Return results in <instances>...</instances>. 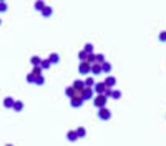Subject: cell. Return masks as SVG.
Listing matches in <instances>:
<instances>
[{"label":"cell","instance_id":"cell-1","mask_svg":"<svg viewBox=\"0 0 166 146\" xmlns=\"http://www.w3.org/2000/svg\"><path fill=\"white\" fill-rule=\"evenodd\" d=\"M106 101H108V98L105 95H96L95 98H93V105H95L96 108H105L106 106Z\"/></svg>","mask_w":166,"mask_h":146},{"label":"cell","instance_id":"cell-2","mask_svg":"<svg viewBox=\"0 0 166 146\" xmlns=\"http://www.w3.org/2000/svg\"><path fill=\"white\" fill-rule=\"evenodd\" d=\"M71 86L75 88V96H82L83 90H85V81L83 80H75Z\"/></svg>","mask_w":166,"mask_h":146},{"label":"cell","instance_id":"cell-3","mask_svg":"<svg viewBox=\"0 0 166 146\" xmlns=\"http://www.w3.org/2000/svg\"><path fill=\"white\" fill-rule=\"evenodd\" d=\"M98 118L100 120H103V121H106V120H110L111 118V111L105 106V108H100L98 110Z\"/></svg>","mask_w":166,"mask_h":146},{"label":"cell","instance_id":"cell-4","mask_svg":"<svg viewBox=\"0 0 166 146\" xmlns=\"http://www.w3.org/2000/svg\"><path fill=\"white\" fill-rule=\"evenodd\" d=\"M95 98V92H93V88H85L82 93V100L83 101H88V100H93Z\"/></svg>","mask_w":166,"mask_h":146},{"label":"cell","instance_id":"cell-5","mask_svg":"<svg viewBox=\"0 0 166 146\" xmlns=\"http://www.w3.org/2000/svg\"><path fill=\"white\" fill-rule=\"evenodd\" d=\"M78 71H80V75H88V73H91V65H88L87 62H80Z\"/></svg>","mask_w":166,"mask_h":146},{"label":"cell","instance_id":"cell-6","mask_svg":"<svg viewBox=\"0 0 166 146\" xmlns=\"http://www.w3.org/2000/svg\"><path fill=\"white\" fill-rule=\"evenodd\" d=\"M83 103H85V101L82 100V96H73V98H70L71 108H80V106H83Z\"/></svg>","mask_w":166,"mask_h":146},{"label":"cell","instance_id":"cell-7","mask_svg":"<svg viewBox=\"0 0 166 146\" xmlns=\"http://www.w3.org/2000/svg\"><path fill=\"white\" fill-rule=\"evenodd\" d=\"M105 90H106V86H105L103 81H98V83H95V86H93V92H95L96 95H103Z\"/></svg>","mask_w":166,"mask_h":146},{"label":"cell","instance_id":"cell-8","mask_svg":"<svg viewBox=\"0 0 166 146\" xmlns=\"http://www.w3.org/2000/svg\"><path fill=\"white\" fill-rule=\"evenodd\" d=\"M103 83H105V86H106V88H115V85H116V78L110 75V76H106V78H105Z\"/></svg>","mask_w":166,"mask_h":146},{"label":"cell","instance_id":"cell-9","mask_svg":"<svg viewBox=\"0 0 166 146\" xmlns=\"http://www.w3.org/2000/svg\"><path fill=\"white\" fill-rule=\"evenodd\" d=\"M111 68H113V65L110 62H106V60L101 63V73H110V71H111Z\"/></svg>","mask_w":166,"mask_h":146},{"label":"cell","instance_id":"cell-10","mask_svg":"<svg viewBox=\"0 0 166 146\" xmlns=\"http://www.w3.org/2000/svg\"><path fill=\"white\" fill-rule=\"evenodd\" d=\"M48 62L52 63V65H57V63H60V55L58 53H50V57H48Z\"/></svg>","mask_w":166,"mask_h":146},{"label":"cell","instance_id":"cell-11","mask_svg":"<svg viewBox=\"0 0 166 146\" xmlns=\"http://www.w3.org/2000/svg\"><path fill=\"white\" fill-rule=\"evenodd\" d=\"M66 139H68L70 143L78 141V136H76V133H75V129H71V131H68V133H66Z\"/></svg>","mask_w":166,"mask_h":146},{"label":"cell","instance_id":"cell-12","mask_svg":"<svg viewBox=\"0 0 166 146\" xmlns=\"http://www.w3.org/2000/svg\"><path fill=\"white\" fill-rule=\"evenodd\" d=\"M83 81H85V88H93V86H95V83H96L93 76H87Z\"/></svg>","mask_w":166,"mask_h":146},{"label":"cell","instance_id":"cell-13","mask_svg":"<svg viewBox=\"0 0 166 146\" xmlns=\"http://www.w3.org/2000/svg\"><path fill=\"white\" fill-rule=\"evenodd\" d=\"M13 103H15V100H13L12 96H7V98H4V106H5V108H12Z\"/></svg>","mask_w":166,"mask_h":146},{"label":"cell","instance_id":"cell-14","mask_svg":"<svg viewBox=\"0 0 166 146\" xmlns=\"http://www.w3.org/2000/svg\"><path fill=\"white\" fill-rule=\"evenodd\" d=\"M12 110H13V111H22V110H23V101H20V100H15V103H13Z\"/></svg>","mask_w":166,"mask_h":146},{"label":"cell","instance_id":"cell-15","mask_svg":"<svg viewBox=\"0 0 166 146\" xmlns=\"http://www.w3.org/2000/svg\"><path fill=\"white\" fill-rule=\"evenodd\" d=\"M100 73H101V65L93 63V65H91V75H100Z\"/></svg>","mask_w":166,"mask_h":146},{"label":"cell","instance_id":"cell-16","mask_svg":"<svg viewBox=\"0 0 166 146\" xmlns=\"http://www.w3.org/2000/svg\"><path fill=\"white\" fill-rule=\"evenodd\" d=\"M75 133H76V136H78V138H85V136H87V129L83 128V126H78V128L75 129Z\"/></svg>","mask_w":166,"mask_h":146},{"label":"cell","instance_id":"cell-17","mask_svg":"<svg viewBox=\"0 0 166 146\" xmlns=\"http://www.w3.org/2000/svg\"><path fill=\"white\" fill-rule=\"evenodd\" d=\"M52 13H53V10H52V7H45V9L42 10V15L45 18H48V17H52Z\"/></svg>","mask_w":166,"mask_h":146},{"label":"cell","instance_id":"cell-18","mask_svg":"<svg viewBox=\"0 0 166 146\" xmlns=\"http://www.w3.org/2000/svg\"><path fill=\"white\" fill-rule=\"evenodd\" d=\"M50 67H52V63L48 62V58H45V60L42 58V63H40V68H42V70H48Z\"/></svg>","mask_w":166,"mask_h":146},{"label":"cell","instance_id":"cell-19","mask_svg":"<svg viewBox=\"0 0 166 146\" xmlns=\"http://www.w3.org/2000/svg\"><path fill=\"white\" fill-rule=\"evenodd\" d=\"M65 95L68 96V98H73L75 96V88L73 86H66L65 88Z\"/></svg>","mask_w":166,"mask_h":146},{"label":"cell","instance_id":"cell-20","mask_svg":"<svg viewBox=\"0 0 166 146\" xmlns=\"http://www.w3.org/2000/svg\"><path fill=\"white\" fill-rule=\"evenodd\" d=\"M30 63H32L33 67H40L42 58H40V57H32V58H30Z\"/></svg>","mask_w":166,"mask_h":146},{"label":"cell","instance_id":"cell-21","mask_svg":"<svg viewBox=\"0 0 166 146\" xmlns=\"http://www.w3.org/2000/svg\"><path fill=\"white\" fill-rule=\"evenodd\" d=\"M103 62H105V55H103V53H96V55H95V63L101 65Z\"/></svg>","mask_w":166,"mask_h":146},{"label":"cell","instance_id":"cell-22","mask_svg":"<svg viewBox=\"0 0 166 146\" xmlns=\"http://www.w3.org/2000/svg\"><path fill=\"white\" fill-rule=\"evenodd\" d=\"M111 98H113V100H120V98H121V92H120V90H115V88H113Z\"/></svg>","mask_w":166,"mask_h":146},{"label":"cell","instance_id":"cell-23","mask_svg":"<svg viewBox=\"0 0 166 146\" xmlns=\"http://www.w3.org/2000/svg\"><path fill=\"white\" fill-rule=\"evenodd\" d=\"M85 62H87L88 65H93V63H95V53H88V55H87V60H85Z\"/></svg>","mask_w":166,"mask_h":146},{"label":"cell","instance_id":"cell-24","mask_svg":"<svg viewBox=\"0 0 166 146\" xmlns=\"http://www.w3.org/2000/svg\"><path fill=\"white\" fill-rule=\"evenodd\" d=\"M83 52L85 53H93V43H87V45L83 46Z\"/></svg>","mask_w":166,"mask_h":146},{"label":"cell","instance_id":"cell-25","mask_svg":"<svg viewBox=\"0 0 166 146\" xmlns=\"http://www.w3.org/2000/svg\"><path fill=\"white\" fill-rule=\"evenodd\" d=\"M35 85H38V86H42V85H45V76H37L35 78Z\"/></svg>","mask_w":166,"mask_h":146},{"label":"cell","instance_id":"cell-26","mask_svg":"<svg viewBox=\"0 0 166 146\" xmlns=\"http://www.w3.org/2000/svg\"><path fill=\"white\" fill-rule=\"evenodd\" d=\"M45 7H47V5H45V2H42V0H40V2H35V9H37V10H40V12H42L43 9H45Z\"/></svg>","mask_w":166,"mask_h":146},{"label":"cell","instance_id":"cell-27","mask_svg":"<svg viewBox=\"0 0 166 146\" xmlns=\"http://www.w3.org/2000/svg\"><path fill=\"white\" fill-rule=\"evenodd\" d=\"M42 71H43V70H42L40 67H33V71H32V73L35 75V78H37V76H42Z\"/></svg>","mask_w":166,"mask_h":146},{"label":"cell","instance_id":"cell-28","mask_svg":"<svg viewBox=\"0 0 166 146\" xmlns=\"http://www.w3.org/2000/svg\"><path fill=\"white\" fill-rule=\"evenodd\" d=\"M27 83H35V75H33V73L27 75Z\"/></svg>","mask_w":166,"mask_h":146},{"label":"cell","instance_id":"cell-29","mask_svg":"<svg viewBox=\"0 0 166 146\" xmlns=\"http://www.w3.org/2000/svg\"><path fill=\"white\" fill-rule=\"evenodd\" d=\"M87 55H88V53H85L83 50H80V52H78V58L82 60V62H85V60H87Z\"/></svg>","mask_w":166,"mask_h":146},{"label":"cell","instance_id":"cell-30","mask_svg":"<svg viewBox=\"0 0 166 146\" xmlns=\"http://www.w3.org/2000/svg\"><path fill=\"white\" fill-rule=\"evenodd\" d=\"M8 7H7V2H0V12H7Z\"/></svg>","mask_w":166,"mask_h":146},{"label":"cell","instance_id":"cell-31","mask_svg":"<svg viewBox=\"0 0 166 146\" xmlns=\"http://www.w3.org/2000/svg\"><path fill=\"white\" fill-rule=\"evenodd\" d=\"M111 92H113V88H106V90H105V93H103V95L106 96V98H111Z\"/></svg>","mask_w":166,"mask_h":146},{"label":"cell","instance_id":"cell-32","mask_svg":"<svg viewBox=\"0 0 166 146\" xmlns=\"http://www.w3.org/2000/svg\"><path fill=\"white\" fill-rule=\"evenodd\" d=\"M159 42H166V32H159Z\"/></svg>","mask_w":166,"mask_h":146},{"label":"cell","instance_id":"cell-33","mask_svg":"<svg viewBox=\"0 0 166 146\" xmlns=\"http://www.w3.org/2000/svg\"><path fill=\"white\" fill-rule=\"evenodd\" d=\"M5 146H13V145H5Z\"/></svg>","mask_w":166,"mask_h":146},{"label":"cell","instance_id":"cell-34","mask_svg":"<svg viewBox=\"0 0 166 146\" xmlns=\"http://www.w3.org/2000/svg\"><path fill=\"white\" fill-rule=\"evenodd\" d=\"M0 25H2V20H0Z\"/></svg>","mask_w":166,"mask_h":146}]
</instances>
